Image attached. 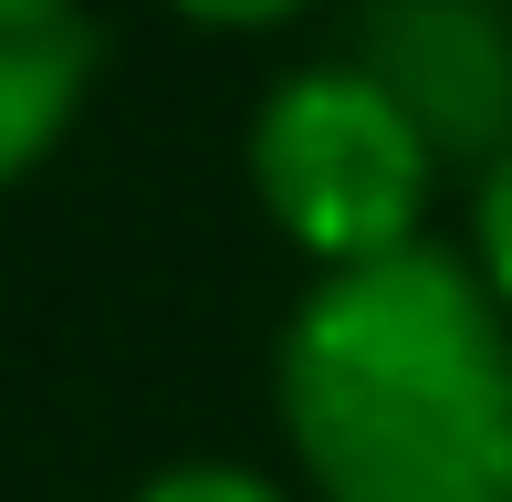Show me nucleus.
<instances>
[{
    "instance_id": "obj_1",
    "label": "nucleus",
    "mask_w": 512,
    "mask_h": 502,
    "mask_svg": "<svg viewBox=\"0 0 512 502\" xmlns=\"http://www.w3.org/2000/svg\"><path fill=\"white\" fill-rule=\"evenodd\" d=\"M272 419L314 502H512V314L471 251L314 272L272 346Z\"/></svg>"
},
{
    "instance_id": "obj_2",
    "label": "nucleus",
    "mask_w": 512,
    "mask_h": 502,
    "mask_svg": "<svg viewBox=\"0 0 512 502\" xmlns=\"http://www.w3.org/2000/svg\"><path fill=\"white\" fill-rule=\"evenodd\" d=\"M241 168L262 220L304 251L314 272H356L387 251L429 241V189H439V147L429 126L366 74L356 53L304 63L251 105Z\"/></svg>"
},
{
    "instance_id": "obj_3",
    "label": "nucleus",
    "mask_w": 512,
    "mask_h": 502,
    "mask_svg": "<svg viewBox=\"0 0 512 502\" xmlns=\"http://www.w3.org/2000/svg\"><path fill=\"white\" fill-rule=\"evenodd\" d=\"M356 63L429 126L439 168L512 157V11L502 0H366Z\"/></svg>"
},
{
    "instance_id": "obj_4",
    "label": "nucleus",
    "mask_w": 512,
    "mask_h": 502,
    "mask_svg": "<svg viewBox=\"0 0 512 502\" xmlns=\"http://www.w3.org/2000/svg\"><path fill=\"white\" fill-rule=\"evenodd\" d=\"M105 74V32L84 0H0V189L42 178L84 126Z\"/></svg>"
},
{
    "instance_id": "obj_5",
    "label": "nucleus",
    "mask_w": 512,
    "mask_h": 502,
    "mask_svg": "<svg viewBox=\"0 0 512 502\" xmlns=\"http://www.w3.org/2000/svg\"><path fill=\"white\" fill-rule=\"evenodd\" d=\"M126 502H293L272 471H241V461H168V471H147Z\"/></svg>"
},
{
    "instance_id": "obj_6",
    "label": "nucleus",
    "mask_w": 512,
    "mask_h": 502,
    "mask_svg": "<svg viewBox=\"0 0 512 502\" xmlns=\"http://www.w3.org/2000/svg\"><path fill=\"white\" fill-rule=\"evenodd\" d=\"M471 262H481V283H492L502 314H512V157H492V168L471 178Z\"/></svg>"
},
{
    "instance_id": "obj_7",
    "label": "nucleus",
    "mask_w": 512,
    "mask_h": 502,
    "mask_svg": "<svg viewBox=\"0 0 512 502\" xmlns=\"http://www.w3.org/2000/svg\"><path fill=\"white\" fill-rule=\"evenodd\" d=\"M178 21H199V32H283V21H304L314 0H168Z\"/></svg>"
}]
</instances>
